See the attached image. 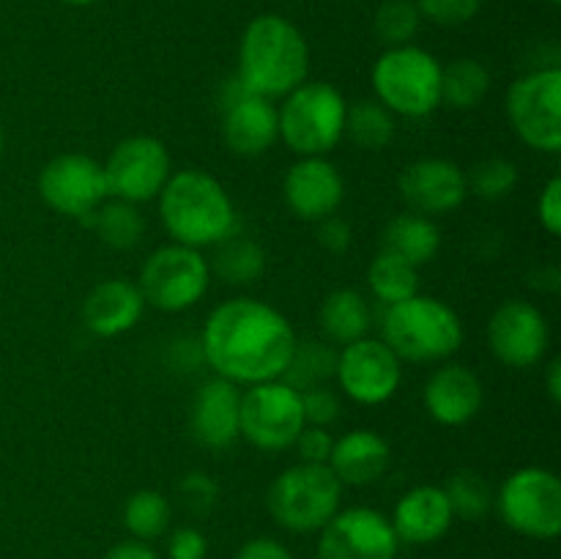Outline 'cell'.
Instances as JSON below:
<instances>
[{"mask_svg":"<svg viewBox=\"0 0 561 559\" xmlns=\"http://www.w3.org/2000/svg\"><path fill=\"white\" fill-rule=\"evenodd\" d=\"M299 338L288 318L263 299L236 296L208 312L201 332L203 362L239 387L283 378Z\"/></svg>","mask_w":561,"mask_h":559,"instance_id":"6da1fadb","label":"cell"},{"mask_svg":"<svg viewBox=\"0 0 561 559\" xmlns=\"http://www.w3.org/2000/svg\"><path fill=\"white\" fill-rule=\"evenodd\" d=\"M310 75V47L299 27L279 14H261L239 44V85L263 99H283Z\"/></svg>","mask_w":561,"mask_h":559,"instance_id":"7a4b0ae2","label":"cell"},{"mask_svg":"<svg viewBox=\"0 0 561 559\" xmlns=\"http://www.w3.org/2000/svg\"><path fill=\"white\" fill-rule=\"evenodd\" d=\"M159 219L173 241L186 247H214L239 230L233 197L222 181L201 168L175 170L159 192Z\"/></svg>","mask_w":561,"mask_h":559,"instance_id":"3957f363","label":"cell"},{"mask_svg":"<svg viewBox=\"0 0 561 559\" xmlns=\"http://www.w3.org/2000/svg\"><path fill=\"white\" fill-rule=\"evenodd\" d=\"M381 334L400 362L414 365L447 362L466 338L458 312L438 296L422 294L389 305L381 318Z\"/></svg>","mask_w":561,"mask_h":559,"instance_id":"277c9868","label":"cell"},{"mask_svg":"<svg viewBox=\"0 0 561 559\" xmlns=\"http://www.w3.org/2000/svg\"><path fill=\"white\" fill-rule=\"evenodd\" d=\"M345 102L332 82H301L277 107L279 140L296 157H327L345 137Z\"/></svg>","mask_w":561,"mask_h":559,"instance_id":"5b68a950","label":"cell"},{"mask_svg":"<svg viewBox=\"0 0 561 559\" xmlns=\"http://www.w3.org/2000/svg\"><path fill=\"white\" fill-rule=\"evenodd\" d=\"M373 91L389 113L425 118L442 107V64L416 44L387 47L373 64Z\"/></svg>","mask_w":561,"mask_h":559,"instance_id":"8992f818","label":"cell"},{"mask_svg":"<svg viewBox=\"0 0 561 559\" xmlns=\"http://www.w3.org/2000/svg\"><path fill=\"white\" fill-rule=\"evenodd\" d=\"M340 502H343V482L334 477V471L327 464H305V460L288 466L266 493L272 518L296 535L321 532L334 518Z\"/></svg>","mask_w":561,"mask_h":559,"instance_id":"52a82bcc","label":"cell"},{"mask_svg":"<svg viewBox=\"0 0 561 559\" xmlns=\"http://www.w3.org/2000/svg\"><path fill=\"white\" fill-rule=\"evenodd\" d=\"M211 285V266L208 258L195 247L170 244L157 247L142 261L137 288L146 305L162 312H184L195 307L206 296Z\"/></svg>","mask_w":561,"mask_h":559,"instance_id":"ba28073f","label":"cell"},{"mask_svg":"<svg viewBox=\"0 0 561 559\" xmlns=\"http://www.w3.org/2000/svg\"><path fill=\"white\" fill-rule=\"evenodd\" d=\"M305 425L301 392L283 378L252 384L247 392H241L239 436L261 453L290 449Z\"/></svg>","mask_w":561,"mask_h":559,"instance_id":"9c48e42d","label":"cell"},{"mask_svg":"<svg viewBox=\"0 0 561 559\" xmlns=\"http://www.w3.org/2000/svg\"><path fill=\"white\" fill-rule=\"evenodd\" d=\"M504 524L531 540H553L561 532V480L546 466L513 471L493 499Z\"/></svg>","mask_w":561,"mask_h":559,"instance_id":"30bf717a","label":"cell"},{"mask_svg":"<svg viewBox=\"0 0 561 559\" xmlns=\"http://www.w3.org/2000/svg\"><path fill=\"white\" fill-rule=\"evenodd\" d=\"M507 121L515 135L542 153L561 151V69L546 66L518 77L507 91Z\"/></svg>","mask_w":561,"mask_h":559,"instance_id":"8fae6325","label":"cell"},{"mask_svg":"<svg viewBox=\"0 0 561 559\" xmlns=\"http://www.w3.org/2000/svg\"><path fill=\"white\" fill-rule=\"evenodd\" d=\"M102 168L104 181H107V195L135 203V206L157 201L162 186L173 175L168 148L153 135L124 137L110 151L107 162Z\"/></svg>","mask_w":561,"mask_h":559,"instance_id":"7c38bea8","label":"cell"},{"mask_svg":"<svg viewBox=\"0 0 561 559\" xmlns=\"http://www.w3.org/2000/svg\"><path fill=\"white\" fill-rule=\"evenodd\" d=\"M36 190L53 212L85 223L110 197L102 162L88 153H58L49 159L38 170Z\"/></svg>","mask_w":561,"mask_h":559,"instance_id":"4fadbf2b","label":"cell"},{"mask_svg":"<svg viewBox=\"0 0 561 559\" xmlns=\"http://www.w3.org/2000/svg\"><path fill=\"white\" fill-rule=\"evenodd\" d=\"M334 378L345 398L359 406H381L394 398L403 381V362L378 338H359L343 345L334 362Z\"/></svg>","mask_w":561,"mask_h":559,"instance_id":"5bb4252c","label":"cell"},{"mask_svg":"<svg viewBox=\"0 0 561 559\" xmlns=\"http://www.w3.org/2000/svg\"><path fill=\"white\" fill-rule=\"evenodd\" d=\"M488 345L502 365L535 367L551 349V327L537 305L526 299H507L488 321Z\"/></svg>","mask_w":561,"mask_h":559,"instance_id":"9a60e30c","label":"cell"},{"mask_svg":"<svg viewBox=\"0 0 561 559\" xmlns=\"http://www.w3.org/2000/svg\"><path fill=\"white\" fill-rule=\"evenodd\" d=\"M400 540L383 513L345 507L334 513L318 537L316 559H398Z\"/></svg>","mask_w":561,"mask_h":559,"instance_id":"2e32d148","label":"cell"},{"mask_svg":"<svg viewBox=\"0 0 561 559\" xmlns=\"http://www.w3.org/2000/svg\"><path fill=\"white\" fill-rule=\"evenodd\" d=\"M398 190L409 212L431 219L453 214L469 197L466 170L444 157H422L405 164Z\"/></svg>","mask_w":561,"mask_h":559,"instance_id":"e0dca14e","label":"cell"},{"mask_svg":"<svg viewBox=\"0 0 561 559\" xmlns=\"http://www.w3.org/2000/svg\"><path fill=\"white\" fill-rule=\"evenodd\" d=\"M222 99V140L239 157H263L279 140V115L272 99L247 93L239 80L228 82Z\"/></svg>","mask_w":561,"mask_h":559,"instance_id":"ac0fdd59","label":"cell"},{"mask_svg":"<svg viewBox=\"0 0 561 559\" xmlns=\"http://www.w3.org/2000/svg\"><path fill=\"white\" fill-rule=\"evenodd\" d=\"M285 206L305 223H321V219L337 214L345 201V181L337 164L329 157H299L285 173L283 181Z\"/></svg>","mask_w":561,"mask_h":559,"instance_id":"d6986e66","label":"cell"},{"mask_svg":"<svg viewBox=\"0 0 561 559\" xmlns=\"http://www.w3.org/2000/svg\"><path fill=\"white\" fill-rule=\"evenodd\" d=\"M485 400L480 376L460 362H444L422 389L425 411L444 427H460L474 420Z\"/></svg>","mask_w":561,"mask_h":559,"instance_id":"ffe728a7","label":"cell"},{"mask_svg":"<svg viewBox=\"0 0 561 559\" xmlns=\"http://www.w3.org/2000/svg\"><path fill=\"white\" fill-rule=\"evenodd\" d=\"M241 389L228 378H208L197 387L190 406V431L197 444L225 449L239 438Z\"/></svg>","mask_w":561,"mask_h":559,"instance_id":"44dd1931","label":"cell"},{"mask_svg":"<svg viewBox=\"0 0 561 559\" xmlns=\"http://www.w3.org/2000/svg\"><path fill=\"white\" fill-rule=\"evenodd\" d=\"M455 513L442 486H416L400 497L389 518L400 543L431 546L453 529Z\"/></svg>","mask_w":561,"mask_h":559,"instance_id":"7402d4cb","label":"cell"},{"mask_svg":"<svg viewBox=\"0 0 561 559\" xmlns=\"http://www.w3.org/2000/svg\"><path fill=\"white\" fill-rule=\"evenodd\" d=\"M146 312L137 283L124 277H110L93 285L91 294L82 301V321L99 338H118L140 323Z\"/></svg>","mask_w":561,"mask_h":559,"instance_id":"603a6c76","label":"cell"},{"mask_svg":"<svg viewBox=\"0 0 561 559\" xmlns=\"http://www.w3.org/2000/svg\"><path fill=\"white\" fill-rule=\"evenodd\" d=\"M389 460H392V449L387 438L370 427H356L334 438L327 466L343 486L362 488L381 480L383 471L389 469Z\"/></svg>","mask_w":561,"mask_h":559,"instance_id":"cb8c5ba5","label":"cell"},{"mask_svg":"<svg viewBox=\"0 0 561 559\" xmlns=\"http://www.w3.org/2000/svg\"><path fill=\"white\" fill-rule=\"evenodd\" d=\"M381 250L403 258L411 266H425L442 250V230L431 217L403 212L387 223L381 230Z\"/></svg>","mask_w":561,"mask_h":559,"instance_id":"d4e9b609","label":"cell"},{"mask_svg":"<svg viewBox=\"0 0 561 559\" xmlns=\"http://www.w3.org/2000/svg\"><path fill=\"white\" fill-rule=\"evenodd\" d=\"M373 323L370 305L365 296L356 288H337L321 301L318 310V327H321L323 338L332 345H348L354 340L367 338Z\"/></svg>","mask_w":561,"mask_h":559,"instance_id":"484cf974","label":"cell"},{"mask_svg":"<svg viewBox=\"0 0 561 559\" xmlns=\"http://www.w3.org/2000/svg\"><path fill=\"white\" fill-rule=\"evenodd\" d=\"M208 266L222 283L250 285L257 283L266 272V250L255 239L239 236L236 230L233 236L214 244V258L208 261Z\"/></svg>","mask_w":561,"mask_h":559,"instance_id":"4316f807","label":"cell"},{"mask_svg":"<svg viewBox=\"0 0 561 559\" xmlns=\"http://www.w3.org/2000/svg\"><path fill=\"white\" fill-rule=\"evenodd\" d=\"M398 135V115L389 113L376 96L359 99L345 110V137L362 151H383Z\"/></svg>","mask_w":561,"mask_h":559,"instance_id":"83f0119b","label":"cell"},{"mask_svg":"<svg viewBox=\"0 0 561 559\" xmlns=\"http://www.w3.org/2000/svg\"><path fill=\"white\" fill-rule=\"evenodd\" d=\"M88 223L96 230L99 241L107 244L110 250H135L146 236V217L135 203L107 197L96 212L91 214Z\"/></svg>","mask_w":561,"mask_h":559,"instance_id":"f1b7e54d","label":"cell"},{"mask_svg":"<svg viewBox=\"0 0 561 559\" xmlns=\"http://www.w3.org/2000/svg\"><path fill=\"white\" fill-rule=\"evenodd\" d=\"M491 91V71L474 58H458L442 66V104L460 110H474L485 102Z\"/></svg>","mask_w":561,"mask_h":559,"instance_id":"f546056e","label":"cell"},{"mask_svg":"<svg viewBox=\"0 0 561 559\" xmlns=\"http://www.w3.org/2000/svg\"><path fill=\"white\" fill-rule=\"evenodd\" d=\"M367 285L383 307L398 305V301L420 294V269L411 266L403 258L392 255V252L378 250V255L370 261V269H367Z\"/></svg>","mask_w":561,"mask_h":559,"instance_id":"4dcf8cb0","label":"cell"},{"mask_svg":"<svg viewBox=\"0 0 561 559\" xmlns=\"http://www.w3.org/2000/svg\"><path fill=\"white\" fill-rule=\"evenodd\" d=\"M173 510H170L168 497L153 488H140L131 493L124 504V526L135 540L151 543L168 532Z\"/></svg>","mask_w":561,"mask_h":559,"instance_id":"1f68e13d","label":"cell"},{"mask_svg":"<svg viewBox=\"0 0 561 559\" xmlns=\"http://www.w3.org/2000/svg\"><path fill=\"white\" fill-rule=\"evenodd\" d=\"M444 493L449 499L455 518L480 521L493 510V488L488 486L485 477L474 469H458L444 482Z\"/></svg>","mask_w":561,"mask_h":559,"instance_id":"d6a6232c","label":"cell"},{"mask_svg":"<svg viewBox=\"0 0 561 559\" xmlns=\"http://www.w3.org/2000/svg\"><path fill=\"white\" fill-rule=\"evenodd\" d=\"M334 362H337V354L327 343H318V340L296 343L294 360H290L283 381H288L290 387L305 392V389L318 387L329 376H334Z\"/></svg>","mask_w":561,"mask_h":559,"instance_id":"836d02e7","label":"cell"},{"mask_svg":"<svg viewBox=\"0 0 561 559\" xmlns=\"http://www.w3.org/2000/svg\"><path fill=\"white\" fill-rule=\"evenodd\" d=\"M518 179L520 175L515 162L504 157L480 159L477 164H471V170H466L469 195L482 197V201H504V197H510L518 186Z\"/></svg>","mask_w":561,"mask_h":559,"instance_id":"e575fe53","label":"cell"},{"mask_svg":"<svg viewBox=\"0 0 561 559\" xmlns=\"http://www.w3.org/2000/svg\"><path fill=\"white\" fill-rule=\"evenodd\" d=\"M420 9L414 0H383L376 11V36L387 47H403L420 31Z\"/></svg>","mask_w":561,"mask_h":559,"instance_id":"d590c367","label":"cell"},{"mask_svg":"<svg viewBox=\"0 0 561 559\" xmlns=\"http://www.w3.org/2000/svg\"><path fill=\"white\" fill-rule=\"evenodd\" d=\"M420 16L436 22L442 27H458L474 20L482 0H414Z\"/></svg>","mask_w":561,"mask_h":559,"instance_id":"8d00e7d4","label":"cell"},{"mask_svg":"<svg viewBox=\"0 0 561 559\" xmlns=\"http://www.w3.org/2000/svg\"><path fill=\"white\" fill-rule=\"evenodd\" d=\"M301 406H305V420L307 425H321L329 427L340 414V398L329 387L318 384L301 392Z\"/></svg>","mask_w":561,"mask_h":559,"instance_id":"74e56055","label":"cell"},{"mask_svg":"<svg viewBox=\"0 0 561 559\" xmlns=\"http://www.w3.org/2000/svg\"><path fill=\"white\" fill-rule=\"evenodd\" d=\"M299 460L305 464H329V455H332L334 436L329 433V427L321 425H305V431L299 433V438L294 442Z\"/></svg>","mask_w":561,"mask_h":559,"instance_id":"f35d334b","label":"cell"},{"mask_svg":"<svg viewBox=\"0 0 561 559\" xmlns=\"http://www.w3.org/2000/svg\"><path fill=\"white\" fill-rule=\"evenodd\" d=\"M179 491L181 497H184V502L190 504L195 513H208V510L217 504V497H219L217 482H214L208 475H203V471H190V475L181 480Z\"/></svg>","mask_w":561,"mask_h":559,"instance_id":"ab89813d","label":"cell"},{"mask_svg":"<svg viewBox=\"0 0 561 559\" xmlns=\"http://www.w3.org/2000/svg\"><path fill=\"white\" fill-rule=\"evenodd\" d=\"M208 540L195 526H181L168 540V559H206Z\"/></svg>","mask_w":561,"mask_h":559,"instance_id":"60d3db41","label":"cell"},{"mask_svg":"<svg viewBox=\"0 0 561 559\" xmlns=\"http://www.w3.org/2000/svg\"><path fill=\"white\" fill-rule=\"evenodd\" d=\"M316 239L318 244L323 247L332 255H345L351 250V241H354V233H351V225L345 219H340L337 214L316 223Z\"/></svg>","mask_w":561,"mask_h":559,"instance_id":"b9f144b4","label":"cell"},{"mask_svg":"<svg viewBox=\"0 0 561 559\" xmlns=\"http://www.w3.org/2000/svg\"><path fill=\"white\" fill-rule=\"evenodd\" d=\"M537 217L540 225L546 228L548 236L561 233V179L553 175L546 184V190L540 192V201H537Z\"/></svg>","mask_w":561,"mask_h":559,"instance_id":"7bdbcfd3","label":"cell"},{"mask_svg":"<svg viewBox=\"0 0 561 559\" xmlns=\"http://www.w3.org/2000/svg\"><path fill=\"white\" fill-rule=\"evenodd\" d=\"M233 559H294V554L274 537H252L239 548Z\"/></svg>","mask_w":561,"mask_h":559,"instance_id":"ee69618b","label":"cell"},{"mask_svg":"<svg viewBox=\"0 0 561 559\" xmlns=\"http://www.w3.org/2000/svg\"><path fill=\"white\" fill-rule=\"evenodd\" d=\"M102 559H162L157 551L151 548V543H142V540H124V543H115Z\"/></svg>","mask_w":561,"mask_h":559,"instance_id":"f6af8a7d","label":"cell"},{"mask_svg":"<svg viewBox=\"0 0 561 559\" xmlns=\"http://www.w3.org/2000/svg\"><path fill=\"white\" fill-rule=\"evenodd\" d=\"M546 389L551 395L553 403H561V360L553 356L546 367Z\"/></svg>","mask_w":561,"mask_h":559,"instance_id":"bcb514c9","label":"cell"},{"mask_svg":"<svg viewBox=\"0 0 561 559\" xmlns=\"http://www.w3.org/2000/svg\"><path fill=\"white\" fill-rule=\"evenodd\" d=\"M60 3H66V5H93V3H99V0H60Z\"/></svg>","mask_w":561,"mask_h":559,"instance_id":"7dc6e473","label":"cell"},{"mask_svg":"<svg viewBox=\"0 0 561 559\" xmlns=\"http://www.w3.org/2000/svg\"><path fill=\"white\" fill-rule=\"evenodd\" d=\"M3 148H5V137H3V129H0V157H3Z\"/></svg>","mask_w":561,"mask_h":559,"instance_id":"c3c4849f","label":"cell"},{"mask_svg":"<svg viewBox=\"0 0 561 559\" xmlns=\"http://www.w3.org/2000/svg\"><path fill=\"white\" fill-rule=\"evenodd\" d=\"M551 3H553V5H559V3H561V0H551Z\"/></svg>","mask_w":561,"mask_h":559,"instance_id":"681fc988","label":"cell"}]
</instances>
